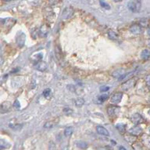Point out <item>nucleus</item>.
I'll use <instances>...</instances> for the list:
<instances>
[{
	"label": "nucleus",
	"mask_w": 150,
	"mask_h": 150,
	"mask_svg": "<svg viewBox=\"0 0 150 150\" xmlns=\"http://www.w3.org/2000/svg\"><path fill=\"white\" fill-rule=\"evenodd\" d=\"M141 2L139 1H130L128 3V8L133 13H138L141 9Z\"/></svg>",
	"instance_id": "f257e3e1"
},
{
	"label": "nucleus",
	"mask_w": 150,
	"mask_h": 150,
	"mask_svg": "<svg viewBox=\"0 0 150 150\" xmlns=\"http://www.w3.org/2000/svg\"><path fill=\"white\" fill-rule=\"evenodd\" d=\"M16 21L14 19L12 18H7V19H4L0 21V25H2V27H3L4 30H9L11 27L13 26V24L15 23Z\"/></svg>",
	"instance_id": "f03ea898"
},
{
	"label": "nucleus",
	"mask_w": 150,
	"mask_h": 150,
	"mask_svg": "<svg viewBox=\"0 0 150 150\" xmlns=\"http://www.w3.org/2000/svg\"><path fill=\"white\" fill-rule=\"evenodd\" d=\"M135 79L134 78H131V79H129L128 81H125L124 83H123L120 88L123 91H128L129 89H130L131 88H133L134 85H135Z\"/></svg>",
	"instance_id": "7ed1b4c3"
},
{
	"label": "nucleus",
	"mask_w": 150,
	"mask_h": 150,
	"mask_svg": "<svg viewBox=\"0 0 150 150\" xmlns=\"http://www.w3.org/2000/svg\"><path fill=\"white\" fill-rule=\"evenodd\" d=\"M73 13H74L73 8H71V7H66V8H65L64 10L63 11L61 17H62L63 20H68L69 18H70L72 17Z\"/></svg>",
	"instance_id": "20e7f679"
},
{
	"label": "nucleus",
	"mask_w": 150,
	"mask_h": 150,
	"mask_svg": "<svg viewBox=\"0 0 150 150\" xmlns=\"http://www.w3.org/2000/svg\"><path fill=\"white\" fill-rule=\"evenodd\" d=\"M12 107H13V105H12V103L10 102L6 101V102L2 103L1 104V106H0V112L2 113H6L9 112L11 109Z\"/></svg>",
	"instance_id": "39448f33"
},
{
	"label": "nucleus",
	"mask_w": 150,
	"mask_h": 150,
	"mask_svg": "<svg viewBox=\"0 0 150 150\" xmlns=\"http://www.w3.org/2000/svg\"><path fill=\"white\" fill-rule=\"evenodd\" d=\"M122 97H123V94L121 92H117L113 95H112L110 99V102L113 104H118L119 103H120Z\"/></svg>",
	"instance_id": "423d86ee"
},
{
	"label": "nucleus",
	"mask_w": 150,
	"mask_h": 150,
	"mask_svg": "<svg viewBox=\"0 0 150 150\" xmlns=\"http://www.w3.org/2000/svg\"><path fill=\"white\" fill-rule=\"evenodd\" d=\"M25 40H26V35L24 33L21 32L18 34L17 37V39H16V42L17 44L19 47H23L25 44Z\"/></svg>",
	"instance_id": "0eeeda50"
},
{
	"label": "nucleus",
	"mask_w": 150,
	"mask_h": 150,
	"mask_svg": "<svg viewBox=\"0 0 150 150\" xmlns=\"http://www.w3.org/2000/svg\"><path fill=\"white\" fill-rule=\"evenodd\" d=\"M130 31L134 35H140L142 31V29L139 24H134L130 27Z\"/></svg>",
	"instance_id": "6e6552de"
},
{
	"label": "nucleus",
	"mask_w": 150,
	"mask_h": 150,
	"mask_svg": "<svg viewBox=\"0 0 150 150\" xmlns=\"http://www.w3.org/2000/svg\"><path fill=\"white\" fill-rule=\"evenodd\" d=\"M47 67H48V64L45 61H38V63H36V64L35 65V68L38 70H40V71L45 70L47 69Z\"/></svg>",
	"instance_id": "1a4fd4ad"
},
{
	"label": "nucleus",
	"mask_w": 150,
	"mask_h": 150,
	"mask_svg": "<svg viewBox=\"0 0 150 150\" xmlns=\"http://www.w3.org/2000/svg\"><path fill=\"white\" fill-rule=\"evenodd\" d=\"M131 121L134 123V124H141L142 121H143V118H142V117L139 114V113H135V114H134L132 117H131Z\"/></svg>",
	"instance_id": "9d476101"
},
{
	"label": "nucleus",
	"mask_w": 150,
	"mask_h": 150,
	"mask_svg": "<svg viewBox=\"0 0 150 150\" xmlns=\"http://www.w3.org/2000/svg\"><path fill=\"white\" fill-rule=\"evenodd\" d=\"M142 129L139 126H138V125L133 127L132 128H130L129 130V133L131 134L134 135V136H138V135H139V134L142 133Z\"/></svg>",
	"instance_id": "9b49d317"
},
{
	"label": "nucleus",
	"mask_w": 150,
	"mask_h": 150,
	"mask_svg": "<svg viewBox=\"0 0 150 150\" xmlns=\"http://www.w3.org/2000/svg\"><path fill=\"white\" fill-rule=\"evenodd\" d=\"M119 110H120V109L118 107H113V106L109 107L107 109L108 114H109L110 117L115 116V115H117V114L119 113Z\"/></svg>",
	"instance_id": "f8f14e48"
},
{
	"label": "nucleus",
	"mask_w": 150,
	"mask_h": 150,
	"mask_svg": "<svg viewBox=\"0 0 150 150\" xmlns=\"http://www.w3.org/2000/svg\"><path fill=\"white\" fill-rule=\"evenodd\" d=\"M96 130L101 135H104V136H109V133L107 129L105 128L103 126H97L96 127Z\"/></svg>",
	"instance_id": "ddd939ff"
},
{
	"label": "nucleus",
	"mask_w": 150,
	"mask_h": 150,
	"mask_svg": "<svg viewBox=\"0 0 150 150\" xmlns=\"http://www.w3.org/2000/svg\"><path fill=\"white\" fill-rule=\"evenodd\" d=\"M74 103L77 107H81L85 104V99L81 97H78L74 99Z\"/></svg>",
	"instance_id": "4468645a"
},
{
	"label": "nucleus",
	"mask_w": 150,
	"mask_h": 150,
	"mask_svg": "<svg viewBox=\"0 0 150 150\" xmlns=\"http://www.w3.org/2000/svg\"><path fill=\"white\" fill-rule=\"evenodd\" d=\"M150 56V53L149 49H144L142 50V52H141V57L142 59L146 60H149Z\"/></svg>",
	"instance_id": "2eb2a0df"
},
{
	"label": "nucleus",
	"mask_w": 150,
	"mask_h": 150,
	"mask_svg": "<svg viewBox=\"0 0 150 150\" xmlns=\"http://www.w3.org/2000/svg\"><path fill=\"white\" fill-rule=\"evenodd\" d=\"M48 34V27L45 25H42L39 30V35L41 37H45Z\"/></svg>",
	"instance_id": "dca6fc26"
},
{
	"label": "nucleus",
	"mask_w": 150,
	"mask_h": 150,
	"mask_svg": "<svg viewBox=\"0 0 150 150\" xmlns=\"http://www.w3.org/2000/svg\"><path fill=\"white\" fill-rule=\"evenodd\" d=\"M74 128H72V127L66 128L64 130V135L66 138H70L72 135V134L74 133Z\"/></svg>",
	"instance_id": "f3484780"
},
{
	"label": "nucleus",
	"mask_w": 150,
	"mask_h": 150,
	"mask_svg": "<svg viewBox=\"0 0 150 150\" xmlns=\"http://www.w3.org/2000/svg\"><path fill=\"white\" fill-rule=\"evenodd\" d=\"M124 74H125V72H124L123 70H116L115 72H113L112 75H113L114 78H121V77H123Z\"/></svg>",
	"instance_id": "a211bd4d"
},
{
	"label": "nucleus",
	"mask_w": 150,
	"mask_h": 150,
	"mask_svg": "<svg viewBox=\"0 0 150 150\" xmlns=\"http://www.w3.org/2000/svg\"><path fill=\"white\" fill-rule=\"evenodd\" d=\"M132 148L134 149V150H145L144 146L140 142H134L132 145Z\"/></svg>",
	"instance_id": "6ab92c4d"
},
{
	"label": "nucleus",
	"mask_w": 150,
	"mask_h": 150,
	"mask_svg": "<svg viewBox=\"0 0 150 150\" xmlns=\"http://www.w3.org/2000/svg\"><path fill=\"white\" fill-rule=\"evenodd\" d=\"M108 36L111 39H117L118 38V35L113 31H109L108 32Z\"/></svg>",
	"instance_id": "aec40b11"
},
{
	"label": "nucleus",
	"mask_w": 150,
	"mask_h": 150,
	"mask_svg": "<svg viewBox=\"0 0 150 150\" xmlns=\"http://www.w3.org/2000/svg\"><path fill=\"white\" fill-rule=\"evenodd\" d=\"M9 147V144L7 142L4 140H0V149H4Z\"/></svg>",
	"instance_id": "412c9836"
},
{
	"label": "nucleus",
	"mask_w": 150,
	"mask_h": 150,
	"mask_svg": "<svg viewBox=\"0 0 150 150\" xmlns=\"http://www.w3.org/2000/svg\"><path fill=\"white\" fill-rule=\"evenodd\" d=\"M77 146L80 149H87L88 148V144L85 142H77Z\"/></svg>",
	"instance_id": "4be33fe9"
},
{
	"label": "nucleus",
	"mask_w": 150,
	"mask_h": 150,
	"mask_svg": "<svg viewBox=\"0 0 150 150\" xmlns=\"http://www.w3.org/2000/svg\"><path fill=\"white\" fill-rule=\"evenodd\" d=\"M117 128L119 130V131H120L121 133H124L125 131V129H126V126L125 124H118L117 125Z\"/></svg>",
	"instance_id": "5701e85b"
},
{
	"label": "nucleus",
	"mask_w": 150,
	"mask_h": 150,
	"mask_svg": "<svg viewBox=\"0 0 150 150\" xmlns=\"http://www.w3.org/2000/svg\"><path fill=\"white\" fill-rule=\"evenodd\" d=\"M107 99H108L107 94H103V95H100V96L99 97V100L100 103H103V102H105Z\"/></svg>",
	"instance_id": "b1692460"
},
{
	"label": "nucleus",
	"mask_w": 150,
	"mask_h": 150,
	"mask_svg": "<svg viewBox=\"0 0 150 150\" xmlns=\"http://www.w3.org/2000/svg\"><path fill=\"white\" fill-rule=\"evenodd\" d=\"M42 94L45 97H46V98L49 97V96L50 95V94H51V89H50V88H46V89H45V90L43 91Z\"/></svg>",
	"instance_id": "393cba45"
},
{
	"label": "nucleus",
	"mask_w": 150,
	"mask_h": 150,
	"mask_svg": "<svg viewBox=\"0 0 150 150\" xmlns=\"http://www.w3.org/2000/svg\"><path fill=\"white\" fill-rule=\"evenodd\" d=\"M99 3H100L101 6H102L103 8L107 9H110L109 5L108 3H107V2H103V1H100V2H99Z\"/></svg>",
	"instance_id": "a878e982"
},
{
	"label": "nucleus",
	"mask_w": 150,
	"mask_h": 150,
	"mask_svg": "<svg viewBox=\"0 0 150 150\" xmlns=\"http://www.w3.org/2000/svg\"><path fill=\"white\" fill-rule=\"evenodd\" d=\"M64 113L66 115H71L73 113V109H71L70 108H65L64 109Z\"/></svg>",
	"instance_id": "bb28decb"
},
{
	"label": "nucleus",
	"mask_w": 150,
	"mask_h": 150,
	"mask_svg": "<svg viewBox=\"0 0 150 150\" xmlns=\"http://www.w3.org/2000/svg\"><path fill=\"white\" fill-rule=\"evenodd\" d=\"M9 127L12 128L14 130H20L21 128L22 127V125H19V124H9Z\"/></svg>",
	"instance_id": "cd10ccee"
},
{
	"label": "nucleus",
	"mask_w": 150,
	"mask_h": 150,
	"mask_svg": "<svg viewBox=\"0 0 150 150\" xmlns=\"http://www.w3.org/2000/svg\"><path fill=\"white\" fill-rule=\"evenodd\" d=\"M53 127V124L52 122H46L44 125V128H52Z\"/></svg>",
	"instance_id": "c85d7f7f"
},
{
	"label": "nucleus",
	"mask_w": 150,
	"mask_h": 150,
	"mask_svg": "<svg viewBox=\"0 0 150 150\" xmlns=\"http://www.w3.org/2000/svg\"><path fill=\"white\" fill-rule=\"evenodd\" d=\"M13 107L15 108L16 109H19L20 107H21V105H20V103H19V101L18 100H16L15 102H14V103H13Z\"/></svg>",
	"instance_id": "c756f323"
},
{
	"label": "nucleus",
	"mask_w": 150,
	"mask_h": 150,
	"mask_svg": "<svg viewBox=\"0 0 150 150\" xmlns=\"http://www.w3.org/2000/svg\"><path fill=\"white\" fill-rule=\"evenodd\" d=\"M49 150H56V146H55V144H54L52 142H49Z\"/></svg>",
	"instance_id": "7c9ffc66"
},
{
	"label": "nucleus",
	"mask_w": 150,
	"mask_h": 150,
	"mask_svg": "<svg viewBox=\"0 0 150 150\" xmlns=\"http://www.w3.org/2000/svg\"><path fill=\"white\" fill-rule=\"evenodd\" d=\"M109 89V87H108V86H103V87H101L100 88V91H102V92H105V91H107Z\"/></svg>",
	"instance_id": "2f4dec72"
},
{
	"label": "nucleus",
	"mask_w": 150,
	"mask_h": 150,
	"mask_svg": "<svg viewBox=\"0 0 150 150\" xmlns=\"http://www.w3.org/2000/svg\"><path fill=\"white\" fill-rule=\"evenodd\" d=\"M146 83H147V85L149 87V75H147V77H146Z\"/></svg>",
	"instance_id": "473e14b6"
},
{
	"label": "nucleus",
	"mask_w": 150,
	"mask_h": 150,
	"mask_svg": "<svg viewBox=\"0 0 150 150\" xmlns=\"http://www.w3.org/2000/svg\"><path fill=\"white\" fill-rule=\"evenodd\" d=\"M119 150H127L124 147H123V146H120L119 147Z\"/></svg>",
	"instance_id": "72a5a7b5"
},
{
	"label": "nucleus",
	"mask_w": 150,
	"mask_h": 150,
	"mask_svg": "<svg viewBox=\"0 0 150 150\" xmlns=\"http://www.w3.org/2000/svg\"><path fill=\"white\" fill-rule=\"evenodd\" d=\"M3 63V59L2 58V56H0V64H2Z\"/></svg>",
	"instance_id": "f704fd0d"
},
{
	"label": "nucleus",
	"mask_w": 150,
	"mask_h": 150,
	"mask_svg": "<svg viewBox=\"0 0 150 150\" xmlns=\"http://www.w3.org/2000/svg\"><path fill=\"white\" fill-rule=\"evenodd\" d=\"M0 150H2V149H0Z\"/></svg>",
	"instance_id": "c9c22d12"
}]
</instances>
